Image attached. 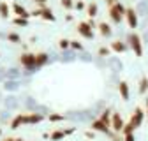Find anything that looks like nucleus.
Segmentation results:
<instances>
[{"label":"nucleus","mask_w":148,"mask_h":141,"mask_svg":"<svg viewBox=\"0 0 148 141\" xmlns=\"http://www.w3.org/2000/svg\"><path fill=\"white\" fill-rule=\"evenodd\" d=\"M129 42H131L132 51L136 53V57H143V41L138 34H131L129 35Z\"/></svg>","instance_id":"nucleus-3"},{"label":"nucleus","mask_w":148,"mask_h":141,"mask_svg":"<svg viewBox=\"0 0 148 141\" xmlns=\"http://www.w3.org/2000/svg\"><path fill=\"white\" fill-rule=\"evenodd\" d=\"M7 41H11V42H14V44H18V42H21V37L18 34H7Z\"/></svg>","instance_id":"nucleus-21"},{"label":"nucleus","mask_w":148,"mask_h":141,"mask_svg":"<svg viewBox=\"0 0 148 141\" xmlns=\"http://www.w3.org/2000/svg\"><path fill=\"white\" fill-rule=\"evenodd\" d=\"M146 92H148V78L145 76V78H141V81H139V94L145 95Z\"/></svg>","instance_id":"nucleus-18"},{"label":"nucleus","mask_w":148,"mask_h":141,"mask_svg":"<svg viewBox=\"0 0 148 141\" xmlns=\"http://www.w3.org/2000/svg\"><path fill=\"white\" fill-rule=\"evenodd\" d=\"M90 127H92V131H94V132H102V134H106V136L111 134V127L106 125L104 122H101L99 118H95L94 122H92V123H90Z\"/></svg>","instance_id":"nucleus-7"},{"label":"nucleus","mask_w":148,"mask_h":141,"mask_svg":"<svg viewBox=\"0 0 148 141\" xmlns=\"http://www.w3.org/2000/svg\"><path fill=\"white\" fill-rule=\"evenodd\" d=\"M62 5H64L65 9H71L74 4H72V0H62Z\"/></svg>","instance_id":"nucleus-31"},{"label":"nucleus","mask_w":148,"mask_h":141,"mask_svg":"<svg viewBox=\"0 0 148 141\" xmlns=\"http://www.w3.org/2000/svg\"><path fill=\"white\" fill-rule=\"evenodd\" d=\"M109 16H111V20H113L115 23H120L123 18H125V7L120 2L113 4V5L109 7Z\"/></svg>","instance_id":"nucleus-2"},{"label":"nucleus","mask_w":148,"mask_h":141,"mask_svg":"<svg viewBox=\"0 0 148 141\" xmlns=\"http://www.w3.org/2000/svg\"><path fill=\"white\" fill-rule=\"evenodd\" d=\"M5 106H7V108H16V101H14V97H7Z\"/></svg>","instance_id":"nucleus-29"},{"label":"nucleus","mask_w":148,"mask_h":141,"mask_svg":"<svg viewBox=\"0 0 148 141\" xmlns=\"http://www.w3.org/2000/svg\"><path fill=\"white\" fill-rule=\"evenodd\" d=\"M111 49L116 51V53H123V51H127V44H123L120 41H115V42H111Z\"/></svg>","instance_id":"nucleus-17"},{"label":"nucleus","mask_w":148,"mask_h":141,"mask_svg":"<svg viewBox=\"0 0 148 141\" xmlns=\"http://www.w3.org/2000/svg\"><path fill=\"white\" fill-rule=\"evenodd\" d=\"M145 104H146V108H148V99H146V101H145Z\"/></svg>","instance_id":"nucleus-38"},{"label":"nucleus","mask_w":148,"mask_h":141,"mask_svg":"<svg viewBox=\"0 0 148 141\" xmlns=\"http://www.w3.org/2000/svg\"><path fill=\"white\" fill-rule=\"evenodd\" d=\"M18 88V83L16 81H7L5 83V90H16Z\"/></svg>","instance_id":"nucleus-25"},{"label":"nucleus","mask_w":148,"mask_h":141,"mask_svg":"<svg viewBox=\"0 0 148 141\" xmlns=\"http://www.w3.org/2000/svg\"><path fill=\"white\" fill-rule=\"evenodd\" d=\"M71 48H72V49L81 51V49H83V44H81V42H78V41H71Z\"/></svg>","instance_id":"nucleus-27"},{"label":"nucleus","mask_w":148,"mask_h":141,"mask_svg":"<svg viewBox=\"0 0 148 141\" xmlns=\"http://www.w3.org/2000/svg\"><path fill=\"white\" fill-rule=\"evenodd\" d=\"M85 136H86L88 139H90V138H94V131H86V132H85Z\"/></svg>","instance_id":"nucleus-33"},{"label":"nucleus","mask_w":148,"mask_h":141,"mask_svg":"<svg viewBox=\"0 0 148 141\" xmlns=\"http://www.w3.org/2000/svg\"><path fill=\"white\" fill-rule=\"evenodd\" d=\"M125 18H127V23L131 28H136L138 27V16L134 12V9H125Z\"/></svg>","instance_id":"nucleus-11"},{"label":"nucleus","mask_w":148,"mask_h":141,"mask_svg":"<svg viewBox=\"0 0 148 141\" xmlns=\"http://www.w3.org/2000/svg\"><path fill=\"white\" fill-rule=\"evenodd\" d=\"M134 131H136V129L131 125V123H125V127H123L122 134H123V136H125V134H134Z\"/></svg>","instance_id":"nucleus-23"},{"label":"nucleus","mask_w":148,"mask_h":141,"mask_svg":"<svg viewBox=\"0 0 148 141\" xmlns=\"http://www.w3.org/2000/svg\"><path fill=\"white\" fill-rule=\"evenodd\" d=\"M7 76H9L11 79H16V78H18V70H16V69H9V74H7Z\"/></svg>","instance_id":"nucleus-30"},{"label":"nucleus","mask_w":148,"mask_h":141,"mask_svg":"<svg viewBox=\"0 0 148 141\" xmlns=\"http://www.w3.org/2000/svg\"><path fill=\"white\" fill-rule=\"evenodd\" d=\"M146 113H148V108H146Z\"/></svg>","instance_id":"nucleus-40"},{"label":"nucleus","mask_w":148,"mask_h":141,"mask_svg":"<svg viewBox=\"0 0 148 141\" xmlns=\"http://www.w3.org/2000/svg\"><path fill=\"white\" fill-rule=\"evenodd\" d=\"M106 2H108V4H109V7H111V5H113V4H116L118 0H106Z\"/></svg>","instance_id":"nucleus-35"},{"label":"nucleus","mask_w":148,"mask_h":141,"mask_svg":"<svg viewBox=\"0 0 148 141\" xmlns=\"http://www.w3.org/2000/svg\"><path fill=\"white\" fill-rule=\"evenodd\" d=\"M14 12L18 14V18H23V20H28V16H32L23 5H20V4H14Z\"/></svg>","instance_id":"nucleus-14"},{"label":"nucleus","mask_w":148,"mask_h":141,"mask_svg":"<svg viewBox=\"0 0 148 141\" xmlns=\"http://www.w3.org/2000/svg\"><path fill=\"white\" fill-rule=\"evenodd\" d=\"M74 132H76V129H74V127H69V129H57V131L51 132L49 139H51V141H62L64 138H67V136H71V134H74Z\"/></svg>","instance_id":"nucleus-4"},{"label":"nucleus","mask_w":148,"mask_h":141,"mask_svg":"<svg viewBox=\"0 0 148 141\" xmlns=\"http://www.w3.org/2000/svg\"><path fill=\"white\" fill-rule=\"evenodd\" d=\"M14 25H21V27H27V25H28V20H23V18H16V20H14Z\"/></svg>","instance_id":"nucleus-28"},{"label":"nucleus","mask_w":148,"mask_h":141,"mask_svg":"<svg viewBox=\"0 0 148 141\" xmlns=\"http://www.w3.org/2000/svg\"><path fill=\"white\" fill-rule=\"evenodd\" d=\"M143 120H145V113H143V110L141 108H136V111L132 113V116H131V125L134 127V129H138V127H141V123H143Z\"/></svg>","instance_id":"nucleus-8"},{"label":"nucleus","mask_w":148,"mask_h":141,"mask_svg":"<svg viewBox=\"0 0 148 141\" xmlns=\"http://www.w3.org/2000/svg\"><path fill=\"white\" fill-rule=\"evenodd\" d=\"M32 16H41L42 20H48V21H55V14L51 9H37L32 12Z\"/></svg>","instance_id":"nucleus-10"},{"label":"nucleus","mask_w":148,"mask_h":141,"mask_svg":"<svg viewBox=\"0 0 148 141\" xmlns=\"http://www.w3.org/2000/svg\"><path fill=\"white\" fill-rule=\"evenodd\" d=\"M4 141H23L21 138H7V139H4Z\"/></svg>","instance_id":"nucleus-34"},{"label":"nucleus","mask_w":148,"mask_h":141,"mask_svg":"<svg viewBox=\"0 0 148 141\" xmlns=\"http://www.w3.org/2000/svg\"><path fill=\"white\" fill-rule=\"evenodd\" d=\"M88 16H97V4H88Z\"/></svg>","instance_id":"nucleus-22"},{"label":"nucleus","mask_w":148,"mask_h":141,"mask_svg":"<svg viewBox=\"0 0 148 141\" xmlns=\"http://www.w3.org/2000/svg\"><path fill=\"white\" fill-rule=\"evenodd\" d=\"M111 115H113V113H111L109 110H104V111H101L99 120H101V122H104L106 125H109V127H111Z\"/></svg>","instance_id":"nucleus-15"},{"label":"nucleus","mask_w":148,"mask_h":141,"mask_svg":"<svg viewBox=\"0 0 148 141\" xmlns=\"http://www.w3.org/2000/svg\"><path fill=\"white\" fill-rule=\"evenodd\" d=\"M0 16H2V18H7L9 16V5L5 2L0 4Z\"/></svg>","instance_id":"nucleus-20"},{"label":"nucleus","mask_w":148,"mask_h":141,"mask_svg":"<svg viewBox=\"0 0 148 141\" xmlns=\"http://www.w3.org/2000/svg\"><path fill=\"white\" fill-rule=\"evenodd\" d=\"M78 32L83 35L85 39H94V30H92L90 23H79L78 25Z\"/></svg>","instance_id":"nucleus-9"},{"label":"nucleus","mask_w":148,"mask_h":141,"mask_svg":"<svg viewBox=\"0 0 148 141\" xmlns=\"http://www.w3.org/2000/svg\"><path fill=\"white\" fill-rule=\"evenodd\" d=\"M99 32H101V35H104V37H111V34H113V30H111V27L108 23H101Z\"/></svg>","instance_id":"nucleus-16"},{"label":"nucleus","mask_w":148,"mask_h":141,"mask_svg":"<svg viewBox=\"0 0 148 141\" xmlns=\"http://www.w3.org/2000/svg\"><path fill=\"white\" fill-rule=\"evenodd\" d=\"M123 127H125V123H123L120 113H113V115H111V131L116 132V134H120L123 131Z\"/></svg>","instance_id":"nucleus-6"},{"label":"nucleus","mask_w":148,"mask_h":141,"mask_svg":"<svg viewBox=\"0 0 148 141\" xmlns=\"http://www.w3.org/2000/svg\"><path fill=\"white\" fill-rule=\"evenodd\" d=\"M0 136H2V129H0Z\"/></svg>","instance_id":"nucleus-39"},{"label":"nucleus","mask_w":148,"mask_h":141,"mask_svg":"<svg viewBox=\"0 0 148 141\" xmlns=\"http://www.w3.org/2000/svg\"><path fill=\"white\" fill-rule=\"evenodd\" d=\"M58 44H60V48H62V49L71 48V41H67V39H60V41H58Z\"/></svg>","instance_id":"nucleus-26"},{"label":"nucleus","mask_w":148,"mask_h":141,"mask_svg":"<svg viewBox=\"0 0 148 141\" xmlns=\"http://www.w3.org/2000/svg\"><path fill=\"white\" fill-rule=\"evenodd\" d=\"M49 62V55L48 53H37L35 55V69H41Z\"/></svg>","instance_id":"nucleus-12"},{"label":"nucleus","mask_w":148,"mask_h":141,"mask_svg":"<svg viewBox=\"0 0 148 141\" xmlns=\"http://www.w3.org/2000/svg\"><path fill=\"white\" fill-rule=\"evenodd\" d=\"M48 118H49V122H64V120H65V115H60V113H49Z\"/></svg>","instance_id":"nucleus-19"},{"label":"nucleus","mask_w":148,"mask_h":141,"mask_svg":"<svg viewBox=\"0 0 148 141\" xmlns=\"http://www.w3.org/2000/svg\"><path fill=\"white\" fill-rule=\"evenodd\" d=\"M99 57H109V48H106V46L99 48Z\"/></svg>","instance_id":"nucleus-24"},{"label":"nucleus","mask_w":148,"mask_h":141,"mask_svg":"<svg viewBox=\"0 0 148 141\" xmlns=\"http://www.w3.org/2000/svg\"><path fill=\"white\" fill-rule=\"evenodd\" d=\"M46 116L39 115V113H21L16 115L11 122V129H20L21 125H35V123H41Z\"/></svg>","instance_id":"nucleus-1"},{"label":"nucleus","mask_w":148,"mask_h":141,"mask_svg":"<svg viewBox=\"0 0 148 141\" xmlns=\"http://www.w3.org/2000/svg\"><path fill=\"white\" fill-rule=\"evenodd\" d=\"M34 2H37V4H44L46 0H34Z\"/></svg>","instance_id":"nucleus-37"},{"label":"nucleus","mask_w":148,"mask_h":141,"mask_svg":"<svg viewBox=\"0 0 148 141\" xmlns=\"http://www.w3.org/2000/svg\"><path fill=\"white\" fill-rule=\"evenodd\" d=\"M76 7H78V9H83V7H85V4H83V2H78V4H76Z\"/></svg>","instance_id":"nucleus-36"},{"label":"nucleus","mask_w":148,"mask_h":141,"mask_svg":"<svg viewBox=\"0 0 148 141\" xmlns=\"http://www.w3.org/2000/svg\"><path fill=\"white\" fill-rule=\"evenodd\" d=\"M123 141H136V136L134 134H125L123 136Z\"/></svg>","instance_id":"nucleus-32"},{"label":"nucleus","mask_w":148,"mask_h":141,"mask_svg":"<svg viewBox=\"0 0 148 141\" xmlns=\"http://www.w3.org/2000/svg\"><path fill=\"white\" fill-rule=\"evenodd\" d=\"M20 64L27 70H34L35 69V55L34 53H23V55L20 57Z\"/></svg>","instance_id":"nucleus-5"},{"label":"nucleus","mask_w":148,"mask_h":141,"mask_svg":"<svg viewBox=\"0 0 148 141\" xmlns=\"http://www.w3.org/2000/svg\"><path fill=\"white\" fill-rule=\"evenodd\" d=\"M118 92H120V95H122L123 101H129V97H131V90H129V85L125 81L118 83Z\"/></svg>","instance_id":"nucleus-13"}]
</instances>
